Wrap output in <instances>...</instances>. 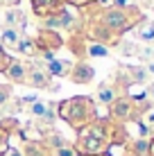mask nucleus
Instances as JSON below:
<instances>
[{"mask_svg": "<svg viewBox=\"0 0 154 156\" xmlns=\"http://www.w3.org/2000/svg\"><path fill=\"white\" fill-rule=\"evenodd\" d=\"M57 5V0H34V7H36V14H48V9Z\"/></svg>", "mask_w": 154, "mask_h": 156, "instance_id": "f257e3e1", "label": "nucleus"}, {"mask_svg": "<svg viewBox=\"0 0 154 156\" xmlns=\"http://www.w3.org/2000/svg\"><path fill=\"white\" fill-rule=\"evenodd\" d=\"M16 39H18V36H16V32H14V30H5V32H2V41H7V43H16Z\"/></svg>", "mask_w": 154, "mask_h": 156, "instance_id": "f03ea898", "label": "nucleus"}, {"mask_svg": "<svg viewBox=\"0 0 154 156\" xmlns=\"http://www.w3.org/2000/svg\"><path fill=\"white\" fill-rule=\"evenodd\" d=\"M50 73L61 75V73H63V63H61V61H52V63H50Z\"/></svg>", "mask_w": 154, "mask_h": 156, "instance_id": "7ed1b4c3", "label": "nucleus"}, {"mask_svg": "<svg viewBox=\"0 0 154 156\" xmlns=\"http://www.w3.org/2000/svg\"><path fill=\"white\" fill-rule=\"evenodd\" d=\"M18 45H20V50H23L25 55H32V52H34V45H32L30 41H20Z\"/></svg>", "mask_w": 154, "mask_h": 156, "instance_id": "20e7f679", "label": "nucleus"}, {"mask_svg": "<svg viewBox=\"0 0 154 156\" xmlns=\"http://www.w3.org/2000/svg\"><path fill=\"white\" fill-rule=\"evenodd\" d=\"M141 36L143 39H154V25H147L145 30H141Z\"/></svg>", "mask_w": 154, "mask_h": 156, "instance_id": "39448f33", "label": "nucleus"}, {"mask_svg": "<svg viewBox=\"0 0 154 156\" xmlns=\"http://www.w3.org/2000/svg\"><path fill=\"white\" fill-rule=\"evenodd\" d=\"M100 100H102V102H111V100H113V93L107 90V88H102V90H100Z\"/></svg>", "mask_w": 154, "mask_h": 156, "instance_id": "423d86ee", "label": "nucleus"}, {"mask_svg": "<svg viewBox=\"0 0 154 156\" xmlns=\"http://www.w3.org/2000/svg\"><path fill=\"white\" fill-rule=\"evenodd\" d=\"M91 55H95V57H104V55H107V50H104L102 45H93V48H91Z\"/></svg>", "mask_w": 154, "mask_h": 156, "instance_id": "0eeeda50", "label": "nucleus"}, {"mask_svg": "<svg viewBox=\"0 0 154 156\" xmlns=\"http://www.w3.org/2000/svg\"><path fill=\"white\" fill-rule=\"evenodd\" d=\"M34 113L43 115V113H45V106H43V104H34Z\"/></svg>", "mask_w": 154, "mask_h": 156, "instance_id": "6e6552de", "label": "nucleus"}, {"mask_svg": "<svg viewBox=\"0 0 154 156\" xmlns=\"http://www.w3.org/2000/svg\"><path fill=\"white\" fill-rule=\"evenodd\" d=\"M20 75H23V70H20V68H18V66H16V68H12V77H16V79H18V77H20Z\"/></svg>", "mask_w": 154, "mask_h": 156, "instance_id": "1a4fd4ad", "label": "nucleus"}, {"mask_svg": "<svg viewBox=\"0 0 154 156\" xmlns=\"http://www.w3.org/2000/svg\"><path fill=\"white\" fill-rule=\"evenodd\" d=\"M59 156H73V152H68V149H61Z\"/></svg>", "mask_w": 154, "mask_h": 156, "instance_id": "9d476101", "label": "nucleus"}, {"mask_svg": "<svg viewBox=\"0 0 154 156\" xmlns=\"http://www.w3.org/2000/svg\"><path fill=\"white\" fill-rule=\"evenodd\" d=\"M116 2H118V5H125V2H127V0H116Z\"/></svg>", "mask_w": 154, "mask_h": 156, "instance_id": "9b49d317", "label": "nucleus"}, {"mask_svg": "<svg viewBox=\"0 0 154 156\" xmlns=\"http://www.w3.org/2000/svg\"><path fill=\"white\" fill-rule=\"evenodd\" d=\"M12 156H18V154H16V152H12Z\"/></svg>", "mask_w": 154, "mask_h": 156, "instance_id": "f8f14e48", "label": "nucleus"}, {"mask_svg": "<svg viewBox=\"0 0 154 156\" xmlns=\"http://www.w3.org/2000/svg\"><path fill=\"white\" fill-rule=\"evenodd\" d=\"M152 93H154V88H152Z\"/></svg>", "mask_w": 154, "mask_h": 156, "instance_id": "ddd939ff", "label": "nucleus"}]
</instances>
